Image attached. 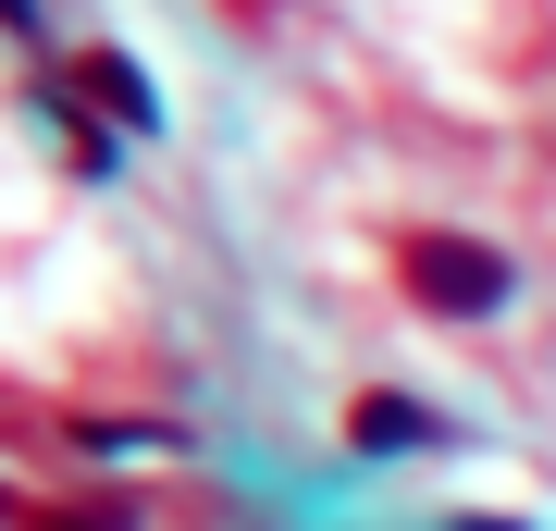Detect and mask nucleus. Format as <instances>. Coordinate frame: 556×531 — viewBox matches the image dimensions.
Segmentation results:
<instances>
[{"label": "nucleus", "mask_w": 556, "mask_h": 531, "mask_svg": "<svg viewBox=\"0 0 556 531\" xmlns=\"http://www.w3.org/2000/svg\"><path fill=\"white\" fill-rule=\"evenodd\" d=\"M396 273H408L420 309H495V296H507V260L470 248V236H433V223H408V236H396Z\"/></svg>", "instance_id": "f257e3e1"}]
</instances>
